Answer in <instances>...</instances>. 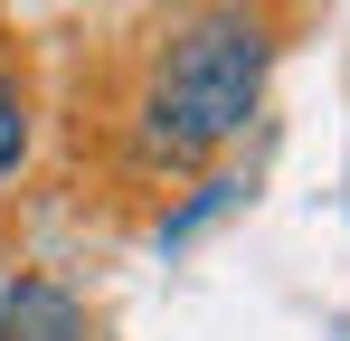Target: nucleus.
<instances>
[{"instance_id":"obj_1","label":"nucleus","mask_w":350,"mask_h":341,"mask_svg":"<svg viewBox=\"0 0 350 341\" xmlns=\"http://www.w3.org/2000/svg\"><path fill=\"white\" fill-rule=\"evenodd\" d=\"M284 57V0H180L171 29L142 48L133 95H123V162L171 180V170H218L265 114Z\"/></svg>"},{"instance_id":"obj_2","label":"nucleus","mask_w":350,"mask_h":341,"mask_svg":"<svg viewBox=\"0 0 350 341\" xmlns=\"http://www.w3.org/2000/svg\"><path fill=\"white\" fill-rule=\"evenodd\" d=\"M0 341H95V313L66 275H10L0 284Z\"/></svg>"},{"instance_id":"obj_3","label":"nucleus","mask_w":350,"mask_h":341,"mask_svg":"<svg viewBox=\"0 0 350 341\" xmlns=\"http://www.w3.org/2000/svg\"><path fill=\"white\" fill-rule=\"evenodd\" d=\"M237 199H246V180H237L228 162H218V170H199V180H189V190H180L171 209H161V218H152V247H189V237H208V227L228 218Z\"/></svg>"},{"instance_id":"obj_4","label":"nucleus","mask_w":350,"mask_h":341,"mask_svg":"<svg viewBox=\"0 0 350 341\" xmlns=\"http://www.w3.org/2000/svg\"><path fill=\"white\" fill-rule=\"evenodd\" d=\"M29 152H38V95L19 66H0V180H19Z\"/></svg>"},{"instance_id":"obj_5","label":"nucleus","mask_w":350,"mask_h":341,"mask_svg":"<svg viewBox=\"0 0 350 341\" xmlns=\"http://www.w3.org/2000/svg\"><path fill=\"white\" fill-rule=\"evenodd\" d=\"M133 10H161V0H133Z\"/></svg>"}]
</instances>
